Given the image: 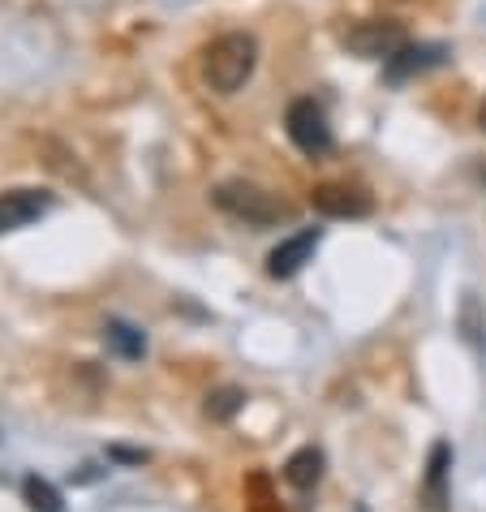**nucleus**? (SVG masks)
I'll return each instance as SVG.
<instances>
[{
	"instance_id": "0eeeda50",
	"label": "nucleus",
	"mask_w": 486,
	"mask_h": 512,
	"mask_svg": "<svg viewBox=\"0 0 486 512\" xmlns=\"http://www.w3.org/2000/svg\"><path fill=\"white\" fill-rule=\"evenodd\" d=\"M439 65H448V48L443 44H409L392 52L388 61H383V78L388 82H409V78H418V74H431V69Z\"/></svg>"
},
{
	"instance_id": "423d86ee",
	"label": "nucleus",
	"mask_w": 486,
	"mask_h": 512,
	"mask_svg": "<svg viewBox=\"0 0 486 512\" xmlns=\"http://www.w3.org/2000/svg\"><path fill=\"white\" fill-rule=\"evenodd\" d=\"M452 444L448 439H435L431 444V457H426V478H422V491L418 500L426 512H452Z\"/></svg>"
},
{
	"instance_id": "1a4fd4ad",
	"label": "nucleus",
	"mask_w": 486,
	"mask_h": 512,
	"mask_svg": "<svg viewBox=\"0 0 486 512\" xmlns=\"http://www.w3.org/2000/svg\"><path fill=\"white\" fill-rule=\"evenodd\" d=\"M319 241H323V233H319V229H302V233L284 237L280 246L267 254V276H271V280H293V276L302 272V267L314 259Z\"/></svg>"
},
{
	"instance_id": "6e6552de",
	"label": "nucleus",
	"mask_w": 486,
	"mask_h": 512,
	"mask_svg": "<svg viewBox=\"0 0 486 512\" xmlns=\"http://www.w3.org/2000/svg\"><path fill=\"white\" fill-rule=\"evenodd\" d=\"M56 198L48 190H5L0 194V237L18 233L26 224H35L39 216H48Z\"/></svg>"
},
{
	"instance_id": "20e7f679",
	"label": "nucleus",
	"mask_w": 486,
	"mask_h": 512,
	"mask_svg": "<svg viewBox=\"0 0 486 512\" xmlns=\"http://www.w3.org/2000/svg\"><path fill=\"white\" fill-rule=\"evenodd\" d=\"M409 44V31L405 22L396 18H366V22H353L345 31V48L362 61H388L392 52H400Z\"/></svg>"
},
{
	"instance_id": "9b49d317",
	"label": "nucleus",
	"mask_w": 486,
	"mask_h": 512,
	"mask_svg": "<svg viewBox=\"0 0 486 512\" xmlns=\"http://www.w3.org/2000/svg\"><path fill=\"white\" fill-rule=\"evenodd\" d=\"M104 340H108V345L121 353V358H130V362H138L142 353H147V336H142L134 323H125V319H108V327H104Z\"/></svg>"
},
{
	"instance_id": "f8f14e48",
	"label": "nucleus",
	"mask_w": 486,
	"mask_h": 512,
	"mask_svg": "<svg viewBox=\"0 0 486 512\" xmlns=\"http://www.w3.org/2000/svg\"><path fill=\"white\" fill-rule=\"evenodd\" d=\"M22 500H26V508H31V512H65L61 491H56L48 478H39V474L22 478Z\"/></svg>"
},
{
	"instance_id": "dca6fc26",
	"label": "nucleus",
	"mask_w": 486,
	"mask_h": 512,
	"mask_svg": "<svg viewBox=\"0 0 486 512\" xmlns=\"http://www.w3.org/2000/svg\"><path fill=\"white\" fill-rule=\"evenodd\" d=\"M478 130L486 134V99H482V108H478Z\"/></svg>"
},
{
	"instance_id": "ddd939ff",
	"label": "nucleus",
	"mask_w": 486,
	"mask_h": 512,
	"mask_svg": "<svg viewBox=\"0 0 486 512\" xmlns=\"http://www.w3.org/2000/svg\"><path fill=\"white\" fill-rule=\"evenodd\" d=\"M241 409H246V392L241 388H216V392H207V405H203V414L211 418V422H233Z\"/></svg>"
},
{
	"instance_id": "39448f33",
	"label": "nucleus",
	"mask_w": 486,
	"mask_h": 512,
	"mask_svg": "<svg viewBox=\"0 0 486 512\" xmlns=\"http://www.w3.org/2000/svg\"><path fill=\"white\" fill-rule=\"evenodd\" d=\"M310 207L327 220H366L375 211V198L362 186H349V181H323L310 190Z\"/></svg>"
},
{
	"instance_id": "2eb2a0df",
	"label": "nucleus",
	"mask_w": 486,
	"mask_h": 512,
	"mask_svg": "<svg viewBox=\"0 0 486 512\" xmlns=\"http://www.w3.org/2000/svg\"><path fill=\"white\" fill-rule=\"evenodd\" d=\"M112 457H117V461H134V465H142V461H147V452H130V448H112Z\"/></svg>"
},
{
	"instance_id": "9d476101",
	"label": "nucleus",
	"mask_w": 486,
	"mask_h": 512,
	"mask_svg": "<svg viewBox=\"0 0 486 512\" xmlns=\"http://www.w3.org/2000/svg\"><path fill=\"white\" fill-rule=\"evenodd\" d=\"M323 469H327V457H323V448H297L289 461H284V482H289L293 491H314L323 482Z\"/></svg>"
},
{
	"instance_id": "4468645a",
	"label": "nucleus",
	"mask_w": 486,
	"mask_h": 512,
	"mask_svg": "<svg viewBox=\"0 0 486 512\" xmlns=\"http://www.w3.org/2000/svg\"><path fill=\"white\" fill-rule=\"evenodd\" d=\"M482 332H486V323H482V306H478V297H474V293H465V306H461V336H465L478 353H486Z\"/></svg>"
},
{
	"instance_id": "7ed1b4c3",
	"label": "nucleus",
	"mask_w": 486,
	"mask_h": 512,
	"mask_svg": "<svg viewBox=\"0 0 486 512\" xmlns=\"http://www.w3.org/2000/svg\"><path fill=\"white\" fill-rule=\"evenodd\" d=\"M284 130H289L293 147L310 155V160H323V155H332V147H336L327 112H323V104H314V99H293L289 112H284Z\"/></svg>"
},
{
	"instance_id": "f257e3e1",
	"label": "nucleus",
	"mask_w": 486,
	"mask_h": 512,
	"mask_svg": "<svg viewBox=\"0 0 486 512\" xmlns=\"http://www.w3.org/2000/svg\"><path fill=\"white\" fill-rule=\"evenodd\" d=\"M259 69V39L250 31H228L203 52V82L216 95H237Z\"/></svg>"
},
{
	"instance_id": "f03ea898",
	"label": "nucleus",
	"mask_w": 486,
	"mask_h": 512,
	"mask_svg": "<svg viewBox=\"0 0 486 512\" xmlns=\"http://www.w3.org/2000/svg\"><path fill=\"white\" fill-rule=\"evenodd\" d=\"M211 203H216L224 216L250 224V229H271V224L293 216L284 198H276L263 186H254V181H241V177L237 181H220V186L211 190Z\"/></svg>"
}]
</instances>
